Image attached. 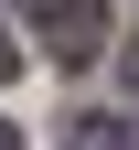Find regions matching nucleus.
Returning <instances> with one entry per match:
<instances>
[{"label": "nucleus", "instance_id": "obj_1", "mask_svg": "<svg viewBox=\"0 0 139 150\" xmlns=\"http://www.w3.org/2000/svg\"><path fill=\"white\" fill-rule=\"evenodd\" d=\"M32 32H43V54L86 64V54L107 43V0H32Z\"/></svg>", "mask_w": 139, "mask_h": 150}, {"label": "nucleus", "instance_id": "obj_2", "mask_svg": "<svg viewBox=\"0 0 139 150\" xmlns=\"http://www.w3.org/2000/svg\"><path fill=\"white\" fill-rule=\"evenodd\" d=\"M86 150H139V129H128V118H96V129H86Z\"/></svg>", "mask_w": 139, "mask_h": 150}, {"label": "nucleus", "instance_id": "obj_3", "mask_svg": "<svg viewBox=\"0 0 139 150\" xmlns=\"http://www.w3.org/2000/svg\"><path fill=\"white\" fill-rule=\"evenodd\" d=\"M11 64H22V43H11V32H0V75H11Z\"/></svg>", "mask_w": 139, "mask_h": 150}, {"label": "nucleus", "instance_id": "obj_4", "mask_svg": "<svg viewBox=\"0 0 139 150\" xmlns=\"http://www.w3.org/2000/svg\"><path fill=\"white\" fill-rule=\"evenodd\" d=\"M0 150H22V129H11V118H0Z\"/></svg>", "mask_w": 139, "mask_h": 150}]
</instances>
